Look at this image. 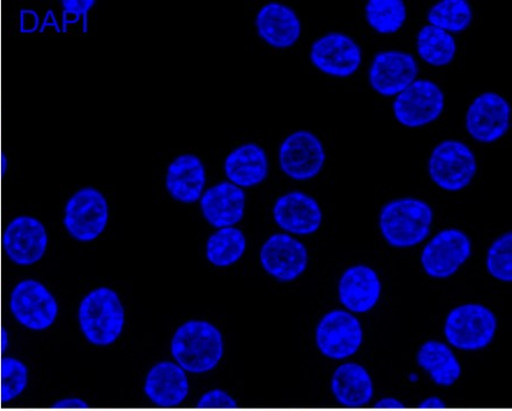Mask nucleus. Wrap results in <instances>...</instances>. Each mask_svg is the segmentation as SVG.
Masks as SVG:
<instances>
[{
  "mask_svg": "<svg viewBox=\"0 0 512 411\" xmlns=\"http://www.w3.org/2000/svg\"><path fill=\"white\" fill-rule=\"evenodd\" d=\"M417 49L426 63L446 66L454 61L457 47L453 35L428 25L418 34Z\"/></svg>",
  "mask_w": 512,
  "mask_h": 411,
  "instance_id": "obj_27",
  "label": "nucleus"
},
{
  "mask_svg": "<svg viewBox=\"0 0 512 411\" xmlns=\"http://www.w3.org/2000/svg\"><path fill=\"white\" fill-rule=\"evenodd\" d=\"M246 246L242 230L235 227L218 229L208 239L206 257L216 267H230L242 259Z\"/></svg>",
  "mask_w": 512,
  "mask_h": 411,
  "instance_id": "obj_26",
  "label": "nucleus"
},
{
  "mask_svg": "<svg viewBox=\"0 0 512 411\" xmlns=\"http://www.w3.org/2000/svg\"><path fill=\"white\" fill-rule=\"evenodd\" d=\"M173 360L185 372L202 375L212 371L224 355L220 330L206 320H190L177 328L171 340Z\"/></svg>",
  "mask_w": 512,
  "mask_h": 411,
  "instance_id": "obj_1",
  "label": "nucleus"
},
{
  "mask_svg": "<svg viewBox=\"0 0 512 411\" xmlns=\"http://www.w3.org/2000/svg\"><path fill=\"white\" fill-rule=\"evenodd\" d=\"M78 321L82 334L93 346L114 345L125 327L126 315L122 300L111 288H96L81 301Z\"/></svg>",
  "mask_w": 512,
  "mask_h": 411,
  "instance_id": "obj_2",
  "label": "nucleus"
},
{
  "mask_svg": "<svg viewBox=\"0 0 512 411\" xmlns=\"http://www.w3.org/2000/svg\"><path fill=\"white\" fill-rule=\"evenodd\" d=\"M49 237L44 224L33 216L22 215L7 224L3 234V248L13 264L33 266L47 252Z\"/></svg>",
  "mask_w": 512,
  "mask_h": 411,
  "instance_id": "obj_11",
  "label": "nucleus"
},
{
  "mask_svg": "<svg viewBox=\"0 0 512 411\" xmlns=\"http://www.w3.org/2000/svg\"><path fill=\"white\" fill-rule=\"evenodd\" d=\"M382 294V283L378 273L366 265L352 266L343 273L338 282V298L346 311L364 313L378 305Z\"/></svg>",
  "mask_w": 512,
  "mask_h": 411,
  "instance_id": "obj_18",
  "label": "nucleus"
},
{
  "mask_svg": "<svg viewBox=\"0 0 512 411\" xmlns=\"http://www.w3.org/2000/svg\"><path fill=\"white\" fill-rule=\"evenodd\" d=\"M274 220L286 233L307 236L321 227L323 214L318 201L303 192H290L277 199Z\"/></svg>",
  "mask_w": 512,
  "mask_h": 411,
  "instance_id": "obj_17",
  "label": "nucleus"
},
{
  "mask_svg": "<svg viewBox=\"0 0 512 411\" xmlns=\"http://www.w3.org/2000/svg\"><path fill=\"white\" fill-rule=\"evenodd\" d=\"M200 207L203 218L213 227H233L244 218L246 194L235 184L222 182L202 194Z\"/></svg>",
  "mask_w": 512,
  "mask_h": 411,
  "instance_id": "obj_19",
  "label": "nucleus"
},
{
  "mask_svg": "<svg viewBox=\"0 0 512 411\" xmlns=\"http://www.w3.org/2000/svg\"><path fill=\"white\" fill-rule=\"evenodd\" d=\"M57 411H95L89 410V406L84 400L65 399L54 403L51 407Z\"/></svg>",
  "mask_w": 512,
  "mask_h": 411,
  "instance_id": "obj_33",
  "label": "nucleus"
},
{
  "mask_svg": "<svg viewBox=\"0 0 512 411\" xmlns=\"http://www.w3.org/2000/svg\"><path fill=\"white\" fill-rule=\"evenodd\" d=\"M256 28L261 39L277 49L292 47L301 34V24L296 12L278 3L262 7L256 17Z\"/></svg>",
  "mask_w": 512,
  "mask_h": 411,
  "instance_id": "obj_21",
  "label": "nucleus"
},
{
  "mask_svg": "<svg viewBox=\"0 0 512 411\" xmlns=\"http://www.w3.org/2000/svg\"><path fill=\"white\" fill-rule=\"evenodd\" d=\"M29 383L28 366L12 356H5L0 363V399L11 402L26 391Z\"/></svg>",
  "mask_w": 512,
  "mask_h": 411,
  "instance_id": "obj_30",
  "label": "nucleus"
},
{
  "mask_svg": "<svg viewBox=\"0 0 512 411\" xmlns=\"http://www.w3.org/2000/svg\"><path fill=\"white\" fill-rule=\"evenodd\" d=\"M10 310L17 323L29 331L43 332L56 323L59 305L42 282L22 280L12 290Z\"/></svg>",
  "mask_w": 512,
  "mask_h": 411,
  "instance_id": "obj_5",
  "label": "nucleus"
},
{
  "mask_svg": "<svg viewBox=\"0 0 512 411\" xmlns=\"http://www.w3.org/2000/svg\"><path fill=\"white\" fill-rule=\"evenodd\" d=\"M363 342V325L349 311H330L316 326V347L330 360L342 361L356 355Z\"/></svg>",
  "mask_w": 512,
  "mask_h": 411,
  "instance_id": "obj_7",
  "label": "nucleus"
},
{
  "mask_svg": "<svg viewBox=\"0 0 512 411\" xmlns=\"http://www.w3.org/2000/svg\"><path fill=\"white\" fill-rule=\"evenodd\" d=\"M109 222V205L103 193L94 188L75 192L65 206L64 227L82 243L99 238Z\"/></svg>",
  "mask_w": 512,
  "mask_h": 411,
  "instance_id": "obj_6",
  "label": "nucleus"
},
{
  "mask_svg": "<svg viewBox=\"0 0 512 411\" xmlns=\"http://www.w3.org/2000/svg\"><path fill=\"white\" fill-rule=\"evenodd\" d=\"M145 393L157 407L176 408L190 393V383L186 372L177 363L161 362L148 372Z\"/></svg>",
  "mask_w": 512,
  "mask_h": 411,
  "instance_id": "obj_20",
  "label": "nucleus"
},
{
  "mask_svg": "<svg viewBox=\"0 0 512 411\" xmlns=\"http://www.w3.org/2000/svg\"><path fill=\"white\" fill-rule=\"evenodd\" d=\"M311 61L316 69L329 76L346 78L359 69L361 50L349 36L330 33L314 42Z\"/></svg>",
  "mask_w": 512,
  "mask_h": 411,
  "instance_id": "obj_15",
  "label": "nucleus"
},
{
  "mask_svg": "<svg viewBox=\"0 0 512 411\" xmlns=\"http://www.w3.org/2000/svg\"><path fill=\"white\" fill-rule=\"evenodd\" d=\"M498 327V318L491 309L483 304L469 303L449 312L443 332L451 347L478 351L491 345Z\"/></svg>",
  "mask_w": 512,
  "mask_h": 411,
  "instance_id": "obj_4",
  "label": "nucleus"
},
{
  "mask_svg": "<svg viewBox=\"0 0 512 411\" xmlns=\"http://www.w3.org/2000/svg\"><path fill=\"white\" fill-rule=\"evenodd\" d=\"M165 185L170 196L179 203H197L206 185L205 166L198 156L180 155L170 164Z\"/></svg>",
  "mask_w": 512,
  "mask_h": 411,
  "instance_id": "obj_22",
  "label": "nucleus"
},
{
  "mask_svg": "<svg viewBox=\"0 0 512 411\" xmlns=\"http://www.w3.org/2000/svg\"><path fill=\"white\" fill-rule=\"evenodd\" d=\"M197 407L200 409H232L237 408V402L227 392L214 390L203 395Z\"/></svg>",
  "mask_w": 512,
  "mask_h": 411,
  "instance_id": "obj_32",
  "label": "nucleus"
},
{
  "mask_svg": "<svg viewBox=\"0 0 512 411\" xmlns=\"http://www.w3.org/2000/svg\"><path fill=\"white\" fill-rule=\"evenodd\" d=\"M486 267L494 279L510 283L512 281V234L507 233L496 239L489 248Z\"/></svg>",
  "mask_w": 512,
  "mask_h": 411,
  "instance_id": "obj_31",
  "label": "nucleus"
},
{
  "mask_svg": "<svg viewBox=\"0 0 512 411\" xmlns=\"http://www.w3.org/2000/svg\"><path fill=\"white\" fill-rule=\"evenodd\" d=\"M375 407L380 408V409H402V408H404L402 403L395 399L381 400L379 403H376Z\"/></svg>",
  "mask_w": 512,
  "mask_h": 411,
  "instance_id": "obj_34",
  "label": "nucleus"
},
{
  "mask_svg": "<svg viewBox=\"0 0 512 411\" xmlns=\"http://www.w3.org/2000/svg\"><path fill=\"white\" fill-rule=\"evenodd\" d=\"M331 391L342 406L360 408L372 400L374 387L371 375L363 365L345 363L334 372Z\"/></svg>",
  "mask_w": 512,
  "mask_h": 411,
  "instance_id": "obj_23",
  "label": "nucleus"
},
{
  "mask_svg": "<svg viewBox=\"0 0 512 411\" xmlns=\"http://www.w3.org/2000/svg\"><path fill=\"white\" fill-rule=\"evenodd\" d=\"M260 263L266 273L280 282H292L303 275L308 266L306 246L288 234L270 236L262 245Z\"/></svg>",
  "mask_w": 512,
  "mask_h": 411,
  "instance_id": "obj_12",
  "label": "nucleus"
},
{
  "mask_svg": "<svg viewBox=\"0 0 512 411\" xmlns=\"http://www.w3.org/2000/svg\"><path fill=\"white\" fill-rule=\"evenodd\" d=\"M510 114L509 103L502 96L495 93L481 94L468 110L466 129L480 143H494L509 130Z\"/></svg>",
  "mask_w": 512,
  "mask_h": 411,
  "instance_id": "obj_14",
  "label": "nucleus"
},
{
  "mask_svg": "<svg viewBox=\"0 0 512 411\" xmlns=\"http://www.w3.org/2000/svg\"><path fill=\"white\" fill-rule=\"evenodd\" d=\"M444 407H446V405L438 398H429L420 405V408L425 409H443Z\"/></svg>",
  "mask_w": 512,
  "mask_h": 411,
  "instance_id": "obj_35",
  "label": "nucleus"
},
{
  "mask_svg": "<svg viewBox=\"0 0 512 411\" xmlns=\"http://www.w3.org/2000/svg\"><path fill=\"white\" fill-rule=\"evenodd\" d=\"M472 254L468 235L459 229H446L435 235L421 253V266L433 279H449L458 272Z\"/></svg>",
  "mask_w": 512,
  "mask_h": 411,
  "instance_id": "obj_9",
  "label": "nucleus"
},
{
  "mask_svg": "<svg viewBox=\"0 0 512 411\" xmlns=\"http://www.w3.org/2000/svg\"><path fill=\"white\" fill-rule=\"evenodd\" d=\"M434 213L425 201L402 198L381 209L380 230L386 242L397 249H409L423 243L431 233Z\"/></svg>",
  "mask_w": 512,
  "mask_h": 411,
  "instance_id": "obj_3",
  "label": "nucleus"
},
{
  "mask_svg": "<svg viewBox=\"0 0 512 411\" xmlns=\"http://www.w3.org/2000/svg\"><path fill=\"white\" fill-rule=\"evenodd\" d=\"M326 153L313 133L298 131L284 140L280 149L283 173L296 181H308L321 173Z\"/></svg>",
  "mask_w": 512,
  "mask_h": 411,
  "instance_id": "obj_13",
  "label": "nucleus"
},
{
  "mask_svg": "<svg viewBox=\"0 0 512 411\" xmlns=\"http://www.w3.org/2000/svg\"><path fill=\"white\" fill-rule=\"evenodd\" d=\"M417 362L439 386H453L462 376V365L453 349L441 341H426L418 350Z\"/></svg>",
  "mask_w": 512,
  "mask_h": 411,
  "instance_id": "obj_25",
  "label": "nucleus"
},
{
  "mask_svg": "<svg viewBox=\"0 0 512 411\" xmlns=\"http://www.w3.org/2000/svg\"><path fill=\"white\" fill-rule=\"evenodd\" d=\"M225 175L238 188H252L268 176L266 152L256 144H246L232 151L224 163Z\"/></svg>",
  "mask_w": 512,
  "mask_h": 411,
  "instance_id": "obj_24",
  "label": "nucleus"
},
{
  "mask_svg": "<svg viewBox=\"0 0 512 411\" xmlns=\"http://www.w3.org/2000/svg\"><path fill=\"white\" fill-rule=\"evenodd\" d=\"M418 76L416 59L402 51H383L371 66L370 82L375 92L383 96L402 93Z\"/></svg>",
  "mask_w": 512,
  "mask_h": 411,
  "instance_id": "obj_16",
  "label": "nucleus"
},
{
  "mask_svg": "<svg viewBox=\"0 0 512 411\" xmlns=\"http://www.w3.org/2000/svg\"><path fill=\"white\" fill-rule=\"evenodd\" d=\"M428 169L432 181L442 190L462 191L477 173L476 156L461 141H443L434 148Z\"/></svg>",
  "mask_w": 512,
  "mask_h": 411,
  "instance_id": "obj_8",
  "label": "nucleus"
},
{
  "mask_svg": "<svg viewBox=\"0 0 512 411\" xmlns=\"http://www.w3.org/2000/svg\"><path fill=\"white\" fill-rule=\"evenodd\" d=\"M427 19L444 32L461 33L471 25L472 10L465 0H443L432 7Z\"/></svg>",
  "mask_w": 512,
  "mask_h": 411,
  "instance_id": "obj_28",
  "label": "nucleus"
},
{
  "mask_svg": "<svg viewBox=\"0 0 512 411\" xmlns=\"http://www.w3.org/2000/svg\"><path fill=\"white\" fill-rule=\"evenodd\" d=\"M406 6L402 0H371L366 6L368 24L380 34H394L406 21Z\"/></svg>",
  "mask_w": 512,
  "mask_h": 411,
  "instance_id": "obj_29",
  "label": "nucleus"
},
{
  "mask_svg": "<svg viewBox=\"0 0 512 411\" xmlns=\"http://www.w3.org/2000/svg\"><path fill=\"white\" fill-rule=\"evenodd\" d=\"M444 109V94L429 80H416L399 93L394 102V114L406 127H421L433 123Z\"/></svg>",
  "mask_w": 512,
  "mask_h": 411,
  "instance_id": "obj_10",
  "label": "nucleus"
}]
</instances>
